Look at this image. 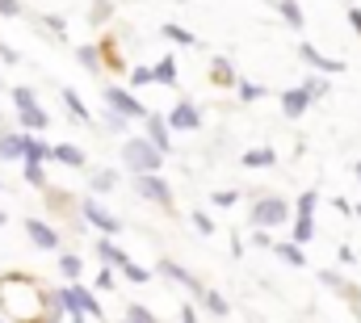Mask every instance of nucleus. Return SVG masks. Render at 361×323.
I'll return each mask as SVG.
<instances>
[{"label":"nucleus","mask_w":361,"mask_h":323,"mask_svg":"<svg viewBox=\"0 0 361 323\" xmlns=\"http://www.w3.org/2000/svg\"><path fill=\"white\" fill-rule=\"evenodd\" d=\"M122 164L139 176V172H160V164H164V152L152 143V139H130L126 147H122Z\"/></svg>","instance_id":"nucleus-1"},{"label":"nucleus","mask_w":361,"mask_h":323,"mask_svg":"<svg viewBox=\"0 0 361 323\" xmlns=\"http://www.w3.org/2000/svg\"><path fill=\"white\" fill-rule=\"evenodd\" d=\"M59 307H63V315H72V319H80V315L101 319V303L92 298L85 286H68V290H59Z\"/></svg>","instance_id":"nucleus-2"},{"label":"nucleus","mask_w":361,"mask_h":323,"mask_svg":"<svg viewBox=\"0 0 361 323\" xmlns=\"http://www.w3.org/2000/svg\"><path fill=\"white\" fill-rule=\"evenodd\" d=\"M286 214H290V206H286L281 197H261V202L252 206V223H257V227H281Z\"/></svg>","instance_id":"nucleus-3"},{"label":"nucleus","mask_w":361,"mask_h":323,"mask_svg":"<svg viewBox=\"0 0 361 323\" xmlns=\"http://www.w3.org/2000/svg\"><path fill=\"white\" fill-rule=\"evenodd\" d=\"M105 105H109V109H118V114H126V118H143V114H147V109H143L126 88H105Z\"/></svg>","instance_id":"nucleus-4"},{"label":"nucleus","mask_w":361,"mask_h":323,"mask_svg":"<svg viewBox=\"0 0 361 323\" xmlns=\"http://www.w3.org/2000/svg\"><path fill=\"white\" fill-rule=\"evenodd\" d=\"M169 126H173V130H197V126H202V114H197V105L180 101L177 109L169 114Z\"/></svg>","instance_id":"nucleus-5"},{"label":"nucleus","mask_w":361,"mask_h":323,"mask_svg":"<svg viewBox=\"0 0 361 323\" xmlns=\"http://www.w3.org/2000/svg\"><path fill=\"white\" fill-rule=\"evenodd\" d=\"M139 193L152 197V202H169V197H173V189H169L156 172H139Z\"/></svg>","instance_id":"nucleus-6"},{"label":"nucleus","mask_w":361,"mask_h":323,"mask_svg":"<svg viewBox=\"0 0 361 323\" xmlns=\"http://www.w3.org/2000/svg\"><path fill=\"white\" fill-rule=\"evenodd\" d=\"M85 219H89L92 227H101V231H105V236H118V231H122V223H118V219H114V214H105V210H101V206H97V202H85Z\"/></svg>","instance_id":"nucleus-7"},{"label":"nucleus","mask_w":361,"mask_h":323,"mask_svg":"<svg viewBox=\"0 0 361 323\" xmlns=\"http://www.w3.org/2000/svg\"><path fill=\"white\" fill-rule=\"evenodd\" d=\"M307 105H311V92H307V88H290V92H281V109H286L290 118H302Z\"/></svg>","instance_id":"nucleus-8"},{"label":"nucleus","mask_w":361,"mask_h":323,"mask_svg":"<svg viewBox=\"0 0 361 323\" xmlns=\"http://www.w3.org/2000/svg\"><path fill=\"white\" fill-rule=\"evenodd\" d=\"M143 118H147V139L169 156V122H164L160 114H143Z\"/></svg>","instance_id":"nucleus-9"},{"label":"nucleus","mask_w":361,"mask_h":323,"mask_svg":"<svg viewBox=\"0 0 361 323\" xmlns=\"http://www.w3.org/2000/svg\"><path fill=\"white\" fill-rule=\"evenodd\" d=\"M298 55H302V59H307L311 68H319V72H328V76H336V72H345V63H341V59H324V55H319L315 47H302Z\"/></svg>","instance_id":"nucleus-10"},{"label":"nucleus","mask_w":361,"mask_h":323,"mask_svg":"<svg viewBox=\"0 0 361 323\" xmlns=\"http://www.w3.org/2000/svg\"><path fill=\"white\" fill-rule=\"evenodd\" d=\"M25 231H30V240L38 243V248H55V243H59V236H55L47 223H38V219H30V223H25Z\"/></svg>","instance_id":"nucleus-11"},{"label":"nucleus","mask_w":361,"mask_h":323,"mask_svg":"<svg viewBox=\"0 0 361 323\" xmlns=\"http://www.w3.org/2000/svg\"><path fill=\"white\" fill-rule=\"evenodd\" d=\"M21 126H25V130H42V126H51V118H47V109H38V105H21Z\"/></svg>","instance_id":"nucleus-12"},{"label":"nucleus","mask_w":361,"mask_h":323,"mask_svg":"<svg viewBox=\"0 0 361 323\" xmlns=\"http://www.w3.org/2000/svg\"><path fill=\"white\" fill-rule=\"evenodd\" d=\"M21 152H25V135L8 130V135L0 139V156H4V160H21Z\"/></svg>","instance_id":"nucleus-13"},{"label":"nucleus","mask_w":361,"mask_h":323,"mask_svg":"<svg viewBox=\"0 0 361 323\" xmlns=\"http://www.w3.org/2000/svg\"><path fill=\"white\" fill-rule=\"evenodd\" d=\"M21 160H25V164H42V160H51V147L25 135V152H21Z\"/></svg>","instance_id":"nucleus-14"},{"label":"nucleus","mask_w":361,"mask_h":323,"mask_svg":"<svg viewBox=\"0 0 361 323\" xmlns=\"http://www.w3.org/2000/svg\"><path fill=\"white\" fill-rule=\"evenodd\" d=\"M51 156H55L59 164H68V168H80V164H85V152H80V147H72V143H59Z\"/></svg>","instance_id":"nucleus-15"},{"label":"nucleus","mask_w":361,"mask_h":323,"mask_svg":"<svg viewBox=\"0 0 361 323\" xmlns=\"http://www.w3.org/2000/svg\"><path fill=\"white\" fill-rule=\"evenodd\" d=\"M160 273H164V277H173V281H180V286H189V290L197 294V281H193V277H189L180 264H173V260H160Z\"/></svg>","instance_id":"nucleus-16"},{"label":"nucleus","mask_w":361,"mask_h":323,"mask_svg":"<svg viewBox=\"0 0 361 323\" xmlns=\"http://www.w3.org/2000/svg\"><path fill=\"white\" fill-rule=\"evenodd\" d=\"M315 236V223H311V210H298V223H294V243H307Z\"/></svg>","instance_id":"nucleus-17"},{"label":"nucleus","mask_w":361,"mask_h":323,"mask_svg":"<svg viewBox=\"0 0 361 323\" xmlns=\"http://www.w3.org/2000/svg\"><path fill=\"white\" fill-rule=\"evenodd\" d=\"M277 160L269 147H252V152H244V168H269V164Z\"/></svg>","instance_id":"nucleus-18"},{"label":"nucleus","mask_w":361,"mask_h":323,"mask_svg":"<svg viewBox=\"0 0 361 323\" xmlns=\"http://www.w3.org/2000/svg\"><path fill=\"white\" fill-rule=\"evenodd\" d=\"M152 80L177 84V59H160V68H152Z\"/></svg>","instance_id":"nucleus-19"},{"label":"nucleus","mask_w":361,"mask_h":323,"mask_svg":"<svg viewBox=\"0 0 361 323\" xmlns=\"http://www.w3.org/2000/svg\"><path fill=\"white\" fill-rule=\"evenodd\" d=\"M63 105L72 109V118H80V122H89V109H85V101L72 92V88H63Z\"/></svg>","instance_id":"nucleus-20"},{"label":"nucleus","mask_w":361,"mask_h":323,"mask_svg":"<svg viewBox=\"0 0 361 323\" xmlns=\"http://www.w3.org/2000/svg\"><path fill=\"white\" fill-rule=\"evenodd\" d=\"M277 256H281L286 264H294V269H298V264H307V260H302V248H298V243H277Z\"/></svg>","instance_id":"nucleus-21"},{"label":"nucleus","mask_w":361,"mask_h":323,"mask_svg":"<svg viewBox=\"0 0 361 323\" xmlns=\"http://www.w3.org/2000/svg\"><path fill=\"white\" fill-rule=\"evenodd\" d=\"M277 8H281V17H286L294 30L302 25V13H298V4H294V0H277Z\"/></svg>","instance_id":"nucleus-22"},{"label":"nucleus","mask_w":361,"mask_h":323,"mask_svg":"<svg viewBox=\"0 0 361 323\" xmlns=\"http://www.w3.org/2000/svg\"><path fill=\"white\" fill-rule=\"evenodd\" d=\"M97 252H101V256H105V260H114V264H118V269H122V264H126V260H130V256H126V252H122V248H114V243H101V248H97Z\"/></svg>","instance_id":"nucleus-23"},{"label":"nucleus","mask_w":361,"mask_h":323,"mask_svg":"<svg viewBox=\"0 0 361 323\" xmlns=\"http://www.w3.org/2000/svg\"><path fill=\"white\" fill-rule=\"evenodd\" d=\"M59 269H63V277H72V281H76V277H80V269H85V260H80V256H63V260H59Z\"/></svg>","instance_id":"nucleus-24"},{"label":"nucleus","mask_w":361,"mask_h":323,"mask_svg":"<svg viewBox=\"0 0 361 323\" xmlns=\"http://www.w3.org/2000/svg\"><path fill=\"white\" fill-rule=\"evenodd\" d=\"M114 185H118V172H97V176H92V189H97V193H105V189H114Z\"/></svg>","instance_id":"nucleus-25"},{"label":"nucleus","mask_w":361,"mask_h":323,"mask_svg":"<svg viewBox=\"0 0 361 323\" xmlns=\"http://www.w3.org/2000/svg\"><path fill=\"white\" fill-rule=\"evenodd\" d=\"M164 38H173V42H180V47H189V42H193V34H189V30H180V25H164Z\"/></svg>","instance_id":"nucleus-26"},{"label":"nucleus","mask_w":361,"mask_h":323,"mask_svg":"<svg viewBox=\"0 0 361 323\" xmlns=\"http://www.w3.org/2000/svg\"><path fill=\"white\" fill-rule=\"evenodd\" d=\"M80 63H85L89 72H97V63H101V55H97V47H80Z\"/></svg>","instance_id":"nucleus-27"},{"label":"nucleus","mask_w":361,"mask_h":323,"mask_svg":"<svg viewBox=\"0 0 361 323\" xmlns=\"http://www.w3.org/2000/svg\"><path fill=\"white\" fill-rule=\"evenodd\" d=\"M122 273H126L130 281H147V269H139L135 260H126V264H122Z\"/></svg>","instance_id":"nucleus-28"},{"label":"nucleus","mask_w":361,"mask_h":323,"mask_svg":"<svg viewBox=\"0 0 361 323\" xmlns=\"http://www.w3.org/2000/svg\"><path fill=\"white\" fill-rule=\"evenodd\" d=\"M206 311H210V315H227V303H223L219 294H206Z\"/></svg>","instance_id":"nucleus-29"},{"label":"nucleus","mask_w":361,"mask_h":323,"mask_svg":"<svg viewBox=\"0 0 361 323\" xmlns=\"http://www.w3.org/2000/svg\"><path fill=\"white\" fill-rule=\"evenodd\" d=\"M240 97H244V101H257V97H265V88H261V84H240Z\"/></svg>","instance_id":"nucleus-30"},{"label":"nucleus","mask_w":361,"mask_h":323,"mask_svg":"<svg viewBox=\"0 0 361 323\" xmlns=\"http://www.w3.org/2000/svg\"><path fill=\"white\" fill-rule=\"evenodd\" d=\"M13 101H17V109L21 105H34V88H13Z\"/></svg>","instance_id":"nucleus-31"},{"label":"nucleus","mask_w":361,"mask_h":323,"mask_svg":"<svg viewBox=\"0 0 361 323\" xmlns=\"http://www.w3.org/2000/svg\"><path fill=\"white\" fill-rule=\"evenodd\" d=\"M210 72H214V80H231V68H227V59H214V68H210Z\"/></svg>","instance_id":"nucleus-32"},{"label":"nucleus","mask_w":361,"mask_h":323,"mask_svg":"<svg viewBox=\"0 0 361 323\" xmlns=\"http://www.w3.org/2000/svg\"><path fill=\"white\" fill-rule=\"evenodd\" d=\"M126 319H135V323H152V311H147V307H130V311H126Z\"/></svg>","instance_id":"nucleus-33"},{"label":"nucleus","mask_w":361,"mask_h":323,"mask_svg":"<svg viewBox=\"0 0 361 323\" xmlns=\"http://www.w3.org/2000/svg\"><path fill=\"white\" fill-rule=\"evenodd\" d=\"M302 88H307V92H311V101H315V97H324V92H328V80H307Z\"/></svg>","instance_id":"nucleus-34"},{"label":"nucleus","mask_w":361,"mask_h":323,"mask_svg":"<svg viewBox=\"0 0 361 323\" xmlns=\"http://www.w3.org/2000/svg\"><path fill=\"white\" fill-rule=\"evenodd\" d=\"M105 122H109V130H126V114H118V109H109Z\"/></svg>","instance_id":"nucleus-35"},{"label":"nucleus","mask_w":361,"mask_h":323,"mask_svg":"<svg viewBox=\"0 0 361 323\" xmlns=\"http://www.w3.org/2000/svg\"><path fill=\"white\" fill-rule=\"evenodd\" d=\"M25 181L30 185H42V164H25Z\"/></svg>","instance_id":"nucleus-36"},{"label":"nucleus","mask_w":361,"mask_h":323,"mask_svg":"<svg viewBox=\"0 0 361 323\" xmlns=\"http://www.w3.org/2000/svg\"><path fill=\"white\" fill-rule=\"evenodd\" d=\"M193 227H197V231H202V236H210V231H214V227H210V219H206V214H202V210H197V214H193Z\"/></svg>","instance_id":"nucleus-37"},{"label":"nucleus","mask_w":361,"mask_h":323,"mask_svg":"<svg viewBox=\"0 0 361 323\" xmlns=\"http://www.w3.org/2000/svg\"><path fill=\"white\" fill-rule=\"evenodd\" d=\"M130 80H135V84H152V68H135V72H130Z\"/></svg>","instance_id":"nucleus-38"},{"label":"nucleus","mask_w":361,"mask_h":323,"mask_svg":"<svg viewBox=\"0 0 361 323\" xmlns=\"http://www.w3.org/2000/svg\"><path fill=\"white\" fill-rule=\"evenodd\" d=\"M298 210H315V189H311V193H302V197H298Z\"/></svg>","instance_id":"nucleus-39"},{"label":"nucleus","mask_w":361,"mask_h":323,"mask_svg":"<svg viewBox=\"0 0 361 323\" xmlns=\"http://www.w3.org/2000/svg\"><path fill=\"white\" fill-rule=\"evenodd\" d=\"M17 8H21L17 0H0V13H4V17H17Z\"/></svg>","instance_id":"nucleus-40"},{"label":"nucleus","mask_w":361,"mask_h":323,"mask_svg":"<svg viewBox=\"0 0 361 323\" xmlns=\"http://www.w3.org/2000/svg\"><path fill=\"white\" fill-rule=\"evenodd\" d=\"M349 21H353V30L361 34V8H349Z\"/></svg>","instance_id":"nucleus-41"},{"label":"nucleus","mask_w":361,"mask_h":323,"mask_svg":"<svg viewBox=\"0 0 361 323\" xmlns=\"http://www.w3.org/2000/svg\"><path fill=\"white\" fill-rule=\"evenodd\" d=\"M0 227H4V214H0Z\"/></svg>","instance_id":"nucleus-42"},{"label":"nucleus","mask_w":361,"mask_h":323,"mask_svg":"<svg viewBox=\"0 0 361 323\" xmlns=\"http://www.w3.org/2000/svg\"><path fill=\"white\" fill-rule=\"evenodd\" d=\"M357 176H361V164H357Z\"/></svg>","instance_id":"nucleus-43"}]
</instances>
